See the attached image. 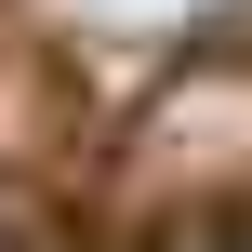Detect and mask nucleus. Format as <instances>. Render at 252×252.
<instances>
[{
	"mask_svg": "<svg viewBox=\"0 0 252 252\" xmlns=\"http://www.w3.org/2000/svg\"><path fill=\"white\" fill-rule=\"evenodd\" d=\"M80 13H106V27H173V13H213V0H80Z\"/></svg>",
	"mask_w": 252,
	"mask_h": 252,
	"instance_id": "1",
	"label": "nucleus"
}]
</instances>
